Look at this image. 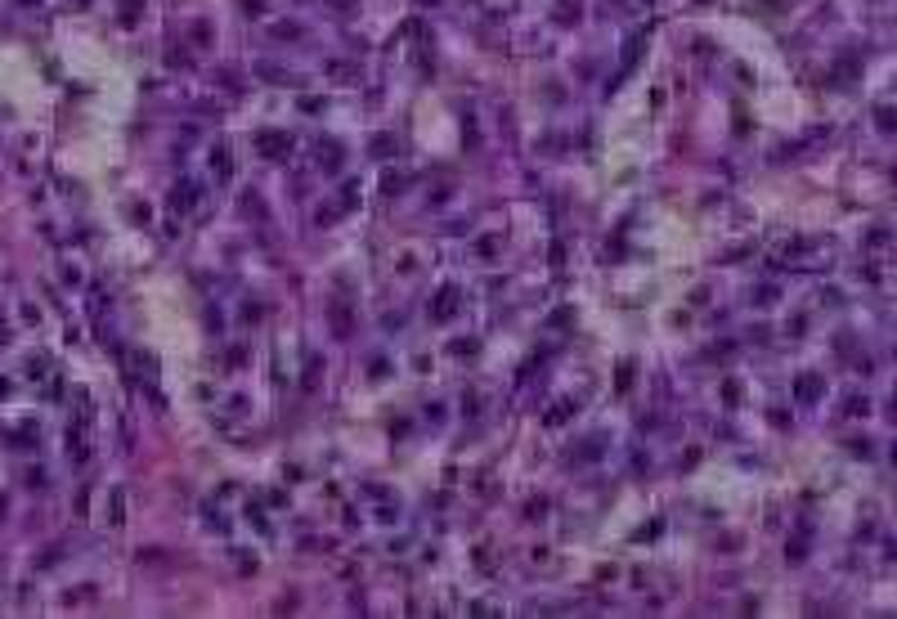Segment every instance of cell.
Here are the masks:
<instances>
[{"instance_id": "1", "label": "cell", "mask_w": 897, "mask_h": 619, "mask_svg": "<svg viewBox=\"0 0 897 619\" xmlns=\"http://www.w3.org/2000/svg\"><path fill=\"white\" fill-rule=\"evenodd\" d=\"M90 422H94V404L76 390V417L68 422V453H72V462H90Z\"/></svg>"}, {"instance_id": "2", "label": "cell", "mask_w": 897, "mask_h": 619, "mask_svg": "<svg viewBox=\"0 0 897 619\" xmlns=\"http://www.w3.org/2000/svg\"><path fill=\"white\" fill-rule=\"evenodd\" d=\"M458 310H462V292H458V288H440V292L431 297V306H426L431 323H448Z\"/></svg>"}, {"instance_id": "3", "label": "cell", "mask_w": 897, "mask_h": 619, "mask_svg": "<svg viewBox=\"0 0 897 619\" xmlns=\"http://www.w3.org/2000/svg\"><path fill=\"white\" fill-rule=\"evenodd\" d=\"M642 50H646V27H637V32H628V41H624V54H619V72H633V68H637V59H642Z\"/></svg>"}, {"instance_id": "4", "label": "cell", "mask_w": 897, "mask_h": 619, "mask_svg": "<svg viewBox=\"0 0 897 619\" xmlns=\"http://www.w3.org/2000/svg\"><path fill=\"white\" fill-rule=\"evenodd\" d=\"M211 175H216V184H229V180H234V153H229V144H216V153H211Z\"/></svg>"}, {"instance_id": "5", "label": "cell", "mask_w": 897, "mask_h": 619, "mask_svg": "<svg viewBox=\"0 0 897 619\" xmlns=\"http://www.w3.org/2000/svg\"><path fill=\"white\" fill-rule=\"evenodd\" d=\"M193 202H198V184H193V180H184V184H180L175 193H171V207H175L180 216H184V211H193Z\"/></svg>"}, {"instance_id": "6", "label": "cell", "mask_w": 897, "mask_h": 619, "mask_svg": "<svg viewBox=\"0 0 897 619\" xmlns=\"http://www.w3.org/2000/svg\"><path fill=\"white\" fill-rule=\"evenodd\" d=\"M288 148H292V139L279 135V130H265V135H261V153H265V157H283Z\"/></svg>"}, {"instance_id": "7", "label": "cell", "mask_w": 897, "mask_h": 619, "mask_svg": "<svg viewBox=\"0 0 897 619\" xmlns=\"http://www.w3.org/2000/svg\"><path fill=\"white\" fill-rule=\"evenodd\" d=\"M794 390H799V399H817V395H821V390H826V382H821V377H817V373H803V377H799V382H794Z\"/></svg>"}, {"instance_id": "8", "label": "cell", "mask_w": 897, "mask_h": 619, "mask_svg": "<svg viewBox=\"0 0 897 619\" xmlns=\"http://www.w3.org/2000/svg\"><path fill=\"white\" fill-rule=\"evenodd\" d=\"M575 408H579V404H575V399H566V404H557V408H548V417H543V422H548V426H561V422H566V417H575Z\"/></svg>"}, {"instance_id": "9", "label": "cell", "mask_w": 897, "mask_h": 619, "mask_svg": "<svg viewBox=\"0 0 897 619\" xmlns=\"http://www.w3.org/2000/svg\"><path fill=\"white\" fill-rule=\"evenodd\" d=\"M121 498H126V494H121V489H112V525H121V516H126V507H121Z\"/></svg>"}]
</instances>
